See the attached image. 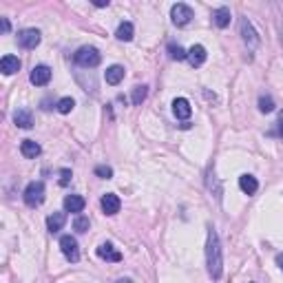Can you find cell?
<instances>
[{
  "mask_svg": "<svg viewBox=\"0 0 283 283\" xmlns=\"http://www.w3.org/2000/svg\"><path fill=\"white\" fill-rule=\"evenodd\" d=\"M115 283H133V281H131V279H117Z\"/></svg>",
  "mask_w": 283,
  "mask_h": 283,
  "instance_id": "33",
  "label": "cell"
},
{
  "mask_svg": "<svg viewBox=\"0 0 283 283\" xmlns=\"http://www.w3.org/2000/svg\"><path fill=\"white\" fill-rule=\"evenodd\" d=\"M277 264H279V268L283 270V254H277Z\"/></svg>",
  "mask_w": 283,
  "mask_h": 283,
  "instance_id": "32",
  "label": "cell"
},
{
  "mask_svg": "<svg viewBox=\"0 0 283 283\" xmlns=\"http://www.w3.org/2000/svg\"><path fill=\"white\" fill-rule=\"evenodd\" d=\"M71 181V171L69 168H62V171H60V186H66Z\"/></svg>",
  "mask_w": 283,
  "mask_h": 283,
  "instance_id": "28",
  "label": "cell"
},
{
  "mask_svg": "<svg viewBox=\"0 0 283 283\" xmlns=\"http://www.w3.org/2000/svg\"><path fill=\"white\" fill-rule=\"evenodd\" d=\"M78 66H84V69H96V66L102 62V56H100V51L96 46H80L76 51V56H73Z\"/></svg>",
  "mask_w": 283,
  "mask_h": 283,
  "instance_id": "2",
  "label": "cell"
},
{
  "mask_svg": "<svg viewBox=\"0 0 283 283\" xmlns=\"http://www.w3.org/2000/svg\"><path fill=\"white\" fill-rule=\"evenodd\" d=\"M60 248H62V254L71 261V264L80 261V248H78L76 237H71V234H64V237L60 239Z\"/></svg>",
  "mask_w": 283,
  "mask_h": 283,
  "instance_id": "6",
  "label": "cell"
},
{
  "mask_svg": "<svg viewBox=\"0 0 283 283\" xmlns=\"http://www.w3.org/2000/svg\"><path fill=\"white\" fill-rule=\"evenodd\" d=\"M40 40H42V36H40L38 29H22L18 33V44L22 49H36L40 44Z\"/></svg>",
  "mask_w": 283,
  "mask_h": 283,
  "instance_id": "7",
  "label": "cell"
},
{
  "mask_svg": "<svg viewBox=\"0 0 283 283\" xmlns=\"http://www.w3.org/2000/svg\"><path fill=\"white\" fill-rule=\"evenodd\" d=\"M86 206L84 197H80V195H66L64 197V213H82Z\"/></svg>",
  "mask_w": 283,
  "mask_h": 283,
  "instance_id": "11",
  "label": "cell"
},
{
  "mask_svg": "<svg viewBox=\"0 0 283 283\" xmlns=\"http://www.w3.org/2000/svg\"><path fill=\"white\" fill-rule=\"evenodd\" d=\"M18 69H20V60L16 56H5L0 60V71L5 76H13V73H18Z\"/></svg>",
  "mask_w": 283,
  "mask_h": 283,
  "instance_id": "18",
  "label": "cell"
},
{
  "mask_svg": "<svg viewBox=\"0 0 283 283\" xmlns=\"http://www.w3.org/2000/svg\"><path fill=\"white\" fill-rule=\"evenodd\" d=\"M22 197H25V204L29 208L40 206L44 201V184H42V181H31V184L25 188Z\"/></svg>",
  "mask_w": 283,
  "mask_h": 283,
  "instance_id": "3",
  "label": "cell"
},
{
  "mask_svg": "<svg viewBox=\"0 0 283 283\" xmlns=\"http://www.w3.org/2000/svg\"><path fill=\"white\" fill-rule=\"evenodd\" d=\"M0 27H3V31L7 33V31H9V20H7V18H0Z\"/></svg>",
  "mask_w": 283,
  "mask_h": 283,
  "instance_id": "29",
  "label": "cell"
},
{
  "mask_svg": "<svg viewBox=\"0 0 283 283\" xmlns=\"http://www.w3.org/2000/svg\"><path fill=\"white\" fill-rule=\"evenodd\" d=\"M213 25L219 27V29H226L230 25V9L228 7H219V9L213 11Z\"/></svg>",
  "mask_w": 283,
  "mask_h": 283,
  "instance_id": "13",
  "label": "cell"
},
{
  "mask_svg": "<svg viewBox=\"0 0 283 283\" xmlns=\"http://www.w3.org/2000/svg\"><path fill=\"white\" fill-rule=\"evenodd\" d=\"M168 53H171V58H173V60H177V62H179V60H186V58H188V53H186L184 49H181L179 44H175V42L168 44Z\"/></svg>",
  "mask_w": 283,
  "mask_h": 283,
  "instance_id": "22",
  "label": "cell"
},
{
  "mask_svg": "<svg viewBox=\"0 0 283 283\" xmlns=\"http://www.w3.org/2000/svg\"><path fill=\"white\" fill-rule=\"evenodd\" d=\"M279 135H281V139H283V111L279 113Z\"/></svg>",
  "mask_w": 283,
  "mask_h": 283,
  "instance_id": "30",
  "label": "cell"
},
{
  "mask_svg": "<svg viewBox=\"0 0 283 283\" xmlns=\"http://www.w3.org/2000/svg\"><path fill=\"white\" fill-rule=\"evenodd\" d=\"M259 109H261V113H270V111H274V100H272L270 96L259 98Z\"/></svg>",
  "mask_w": 283,
  "mask_h": 283,
  "instance_id": "25",
  "label": "cell"
},
{
  "mask_svg": "<svg viewBox=\"0 0 283 283\" xmlns=\"http://www.w3.org/2000/svg\"><path fill=\"white\" fill-rule=\"evenodd\" d=\"M239 188L246 195H254V193L259 191V181L254 179L252 175H241V177H239Z\"/></svg>",
  "mask_w": 283,
  "mask_h": 283,
  "instance_id": "19",
  "label": "cell"
},
{
  "mask_svg": "<svg viewBox=\"0 0 283 283\" xmlns=\"http://www.w3.org/2000/svg\"><path fill=\"white\" fill-rule=\"evenodd\" d=\"M13 122H16L20 129H31L33 126V117H31V111L27 109H18L16 113H13Z\"/></svg>",
  "mask_w": 283,
  "mask_h": 283,
  "instance_id": "20",
  "label": "cell"
},
{
  "mask_svg": "<svg viewBox=\"0 0 283 283\" xmlns=\"http://www.w3.org/2000/svg\"><path fill=\"white\" fill-rule=\"evenodd\" d=\"M49 80H51V69H49V66H46V64L33 66V71H31V84L44 86V84H49Z\"/></svg>",
  "mask_w": 283,
  "mask_h": 283,
  "instance_id": "8",
  "label": "cell"
},
{
  "mask_svg": "<svg viewBox=\"0 0 283 283\" xmlns=\"http://www.w3.org/2000/svg\"><path fill=\"white\" fill-rule=\"evenodd\" d=\"M96 175L98 177H102V179H111L113 177V168L111 166H96Z\"/></svg>",
  "mask_w": 283,
  "mask_h": 283,
  "instance_id": "27",
  "label": "cell"
},
{
  "mask_svg": "<svg viewBox=\"0 0 283 283\" xmlns=\"http://www.w3.org/2000/svg\"><path fill=\"white\" fill-rule=\"evenodd\" d=\"M173 113H175V117H179V120H188L191 117V102H188L186 98H177V100H173Z\"/></svg>",
  "mask_w": 283,
  "mask_h": 283,
  "instance_id": "12",
  "label": "cell"
},
{
  "mask_svg": "<svg viewBox=\"0 0 283 283\" xmlns=\"http://www.w3.org/2000/svg\"><path fill=\"white\" fill-rule=\"evenodd\" d=\"M100 206H102L104 215H117V213H120V208H122V201H120L117 195L106 193L104 197H102V201H100Z\"/></svg>",
  "mask_w": 283,
  "mask_h": 283,
  "instance_id": "10",
  "label": "cell"
},
{
  "mask_svg": "<svg viewBox=\"0 0 283 283\" xmlns=\"http://www.w3.org/2000/svg\"><path fill=\"white\" fill-rule=\"evenodd\" d=\"M73 228H76L78 232H86V230H89V219H86L84 215H76V219H73Z\"/></svg>",
  "mask_w": 283,
  "mask_h": 283,
  "instance_id": "24",
  "label": "cell"
},
{
  "mask_svg": "<svg viewBox=\"0 0 283 283\" xmlns=\"http://www.w3.org/2000/svg\"><path fill=\"white\" fill-rule=\"evenodd\" d=\"M98 257L104 261H111V264H120L122 261V252L115 250L113 244H100L98 246Z\"/></svg>",
  "mask_w": 283,
  "mask_h": 283,
  "instance_id": "9",
  "label": "cell"
},
{
  "mask_svg": "<svg viewBox=\"0 0 283 283\" xmlns=\"http://www.w3.org/2000/svg\"><path fill=\"white\" fill-rule=\"evenodd\" d=\"M133 33H135V29H133V25L131 22H122L117 27V40H122V42H131L133 40Z\"/></svg>",
  "mask_w": 283,
  "mask_h": 283,
  "instance_id": "21",
  "label": "cell"
},
{
  "mask_svg": "<svg viewBox=\"0 0 283 283\" xmlns=\"http://www.w3.org/2000/svg\"><path fill=\"white\" fill-rule=\"evenodd\" d=\"M171 18L177 27H186L193 20V9L184 3H177V5H173V9H171Z\"/></svg>",
  "mask_w": 283,
  "mask_h": 283,
  "instance_id": "5",
  "label": "cell"
},
{
  "mask_svg": "<svg viewBox=\"0 0 283 283\" xmlns=\"http://www.w3.org/2000/svg\"><path fill=\"white\" fill-rule=\"evenodd\" d=\"M104 80H106V84H111V86L120 84L124 80V66H120V64L109 66V69H106V73H104Z\"/></svg>",
  "mask_w": 283,
  "mask_h": 283,
  "instance_id": "14",
  "label": "cell"
},
{
  "mask_svg": "<svg viewBox=\"0 0 283 283\" xmlns=\"http://www.w3.org/2000/svg\"><path fill=\"white\" fill-rule=\"evenodd\" d=\"M66 224V215L64 213H53L46 217V228H49V232H60Z\"/></svg>",
  "mask_w": 283,
  "mask_h": 283,
  "instance_id": "17",
  "label": "cell"
},
{
  "mask_svg": "<svg viewBox=\"0 0 283 283\" xmlns=\"http://www.w3.org/2000/svg\"><path fill=\"white\" fill-rule=\"evenodd\" d=\"M96 7H109V0H96Z\"/></svg>",
  "mask_w": 283,
  "mask_h": 283,
  "instance_id": "31",
  "label": "cell"
},
{
  "mask_svg": "<svg viewBox=\"0 0 283 283\" xmlns=\"http://www.w3.org/2000/svg\"><path fill=\"white\" fill-rule=\"evenodd\" d=\"M239 31H241V38H244V42L248 44V49H250V51L257 49V46H259V36H257V31H254V27H252L250 20L241 18Z\"/></svg>",
  "mask_w": 283,
  "mask_h": 283,
  "instance_id": "4",
  "label": "cell"
},
{
  "mask_svg": "<svg viewBox=\"0 0 283 283\" xmlns=\"http://www.w3.org/2000/svg\"><path fill=\"white\" fill-rule=\"evenodd\" d=\"M146 96H148V89H146V86H135V89H133V104H142V102H144V100H146Z\"/></svg>",
  "mask_w": 283,
  "mask_h": 283,
  "instance_id": "23",
  "label": "cell"
},
{
  "mask_svg": "<svg viewBox=\"0 0 283 283\" xmlns=\"http://www.w3.org/2000/svg\"><path fill=\"white\" fill-rule=\"evenodd\" d=\"M73 106H76V102H73V98H62V100L58 102V111H60V113H64V115H66V113H71V111H73Z\"/></svg>",
  "mask_w": 283,
  "mask_h": 283,
  "instance_id": "26",
  "label": "cell"
},
{
  "mask_svg": "<svg viewBox=\"0 0 283 283\" xmlns=\"http://www.w3.org/2000/svg\"><path fill=\"white\" fill-rule=\"evenodd\" d=\"M188 62L193 66H201L206 62V49L201 44H193L191 49H188Z\"/></svg>",
  "mask_w": 283,
  "mask_h": 283,
  "instance_id": "15",
  "label": "cell"
},
{
  "mask_svg": "<svg viewBox=\"0 0 283 283\" xmlns=\"http://www.w3.org/2000/svg\"><path fill=\"white\" fill-rule=\"evenodd\" d=\"M20 153L25 155V157H29V159H36L40 153H42V148H40L38 142H33V139H22V144H20Z\"/></svg>",
  "mask_w": 283,
  "mask_h": 283,
  "instance_id": "16",
  "label": "cell"
},
{
  "mask_svg": "<svg viewBox=\"0 0 283 283\" xmlns=\"http://www.w3.org/2000/svg\"><path fill=\"white\" fill-rule=\"evenodd\" d=\"M206 266L208 274L213 281H219L224 274V252H221V241L215 228H208V239H206Z\"/></svg>",
  "mask_w": 283,
  "mask_h": 283,
  "instance_id": "1",
  "label": "cell"
}]
</instances>
